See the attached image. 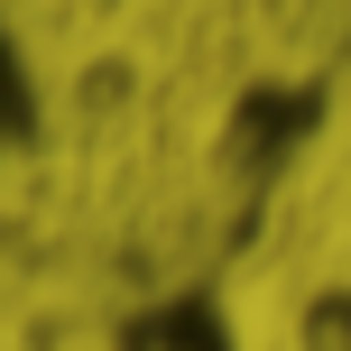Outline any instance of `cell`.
<instances>
[{
  "mask_svg": "<svg viewBox=\"0 0 351 351\" xmlns=\"http://www.w3.org/2000/svg\"><path fill=\"white\" fill-rule=\"evenodd\" d=\"M111 351H231V324H222V305L176 296V305H148V315H121Z\"/></svg>",
  "mask_w": 351,
  "mask_h": 351,
  "instance_id": "obj_1",
  "label": "cell"
},
{
  "mask_svg": "<svg viewBox=\"0 0 351 351\" xmlns=\"http://www.w3.org/2000/svg\"><path fill=\"white\" fill-rule=\"evenodd\" d=\"M37 121H47V102H37V65H28V47L10 37V19H0V167L37 148Z\"/></svg>",
  "mask_w": 351,
  "mask_h": 351,
  "instance_id": "obj_2",
  "label": "cell"
}]
</instances>
